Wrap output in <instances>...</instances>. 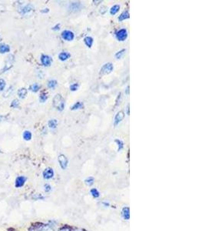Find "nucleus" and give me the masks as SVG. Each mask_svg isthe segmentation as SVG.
Wrapping results in <instances>:
<instances>
[{"instance_id":"nucleus-22","label":"nucleus","mask_w":205,"mask_h":231,"mask_svg":"<svg viewBox=\"0 0 205 231\" xmlns=\"http://www.w3.org/2000/svg\"><path fill=\"white\" fill-rule=\"evenodd\" d=\"M58 85V82L55 80H49L48 82V87L49 89H55Z\"/></svg>"},{"instance_id":"nucleus-8","label":"nucleus","mask_w":205,"mask_h":231,"mask_svg":"<svg viewBox=\"0 0 205 231\" xmlns=\"http://www.w3.org/2000/svg\"><path fill=\"white\" fill-rule=\"evenodd\" d=\"M34 11V6L32 4H28L26 6H25L21 9V14L22 15H28L32 13V12Z\"/></svg>"},{"instance_id":"nucleus-7","label":"nucleus","mask_w":205,"mask_h":231,"mask_svg":"<svg viewBox=\"0 0 205 231\" xmlns=\"http://www.w3.org/2000/svg\"><path fill=\"white\" fill-rule=\"evenodd\" d=\"M41 63L44 66H49L52 63V59L49 56L47 55H42L41 56Z\"/></svg>"},{"instance_id":"nucleus-35","label":"nucleus","mask_w":205,"mask_h":231,"mask_svg":"<svg viewBox=\"0 0 205 231\" xmlns=\"http://www.w3.org/2000/svg\"><path fill=\"white\" fill-rule=\"evenodd\" d=\"M127 114L129 115V104L127 105Z\"/></svg>"},{"instance_id":"nucleus-36","label":"nucleus","mask_w":205,"mask_h":231,"mask_svg":"<svg viewBox=\"0 0 205 231\" xmlns=\"http://www.w3.org/2000/svg\"><path fill=\"white\" fill-rule=\"evenodd\" d=\"M3 119H4V116H0V122L3 121Z\"/></svg>"},{"instance_id":"nucleus-5","label":"nucleus","mask_w":205,"mask_h":231,"mask_svg":"<svg viewBox=\"0 0 205 231\" xmlns=\"http://www.w3.org/2000/svg\"><path fill=\"white\" fill-rule=\"evenodd\" d=\"M58 160H59V163L60 166L62 167V169L65 170L68 166V158L65 155H63V154H61V155L59 156Z\"/></svg>"},{"instance_id":"nucleus-4","label":"nucleus","mask_w":205,"mask_h":231,"mask_svg":"<svg viewBox=\"0 0 205 231\" xmlns=\"http://www.w3.org/2000/svg\"><path fill=\"white\" fill-rule=\"evenodd\" d=\"M62 38L65 40V41H68V42H71L72 40H74V33L72 32V31H70V30H64L62 34Z\"/></svg>"},{"instance_id":"nucleus-12","label":"nucleus","mask_w":205,"mask_h":231,"mask_svg":"<svg viewBox=\"0 0 205 231\" xmlns=\"http://www.w3.org/2000/svg\"><path fill=\"white\" fill-rule=\"evenodd\" d=\"M70 57H71L70 53L65 52H65H62V53H60L59 54V60H61V61H62V62L68 60Z\"/></svg>"},{"instance_id":"nucleus-20","label":"nucleus","mask_w":205,"mask_h":231,"mask_svg":"<svg viewBox=\"0 0 205 231\" xmlns=\"http://www.w3.org/2000/svg\"><path fill=\"white\" fill-rule=\"evenodd\" d=\"M18 95L19 96V98L21 99H24L25 97V96L27 95V89L25 88H22L18 91Z\"/></svg>"},{"instance_id":"nucleus-17","label":"nucleus","mask_w":205,"mask_h":231,"mask_svg":"<svg viewBox=\"0 0 205 231\" xmlns=\"http://www.w3.org/2000/svg\"><path fill=\"white\" fill-rule=\"evenodd\" d=\"M48 125L51 129H55L58 126V121L55 119H52L48 122Z\"/></svg>"},{"instance_id":"nucleus-1","label":"nucleus","mask_w":205,"mask_h":231,"mask_svg":"<svg viewBox=\"0 0 205 231\" xmlns=\"http://www.w3.org/2000/svg\"><path fill=\"white\" fill-rule=\"evenodd\" d=\"M53 106L59 111H63L65 107V102L61 94H56L53 98Z\"/></svg>"},{"instance_id":"nucleus-15","label":"nucleus","mask_w":205,"mask_h":231,"mask_svg":"<svg viewBox=\"0 0 205 231\" xmlns=\"http://www.w3.org/2000/svg\"><path fill=\"white\" fill-rule=\"evenodd\" d=\"M84 42L87 47L91 48V46L94 43V39L91 36H86L84 38Z\"/></svg>"},{"instance_id":"nucleus-21","label":"nucleus","mask_w":205,"mask_h":231,"mask_svg":"<svg viewBox=\"0 0 205 231\" xmlns=\"http://www.w3.org/2000/svg\"><path fill=\"white\" fill-rule=\"evenodd\" d=\"M9 50H10V48L8 45L3 44V45H0V53H8V52H9Z\"/></svg>"},{"instance_id":"nucleus-29","label":"nucleus","mask_w":205,"mask_h":231,"mask_svg":"<svg viewBox=\"0 0 205 231\" xmlns=\"http://www.w3.org/2000/svg\"><path fill=\"white\" fill-rule=\"evenodd\" d=\"M48 99V96L46 93H42L39 96V100L41 102H45Z\"/></svg>"},{"instance_id":"nucleus-27","label":"nucleus","mask_w":205,"mask_h":231,"mask_svg":"<svg viewBox=\"0 0 205 231\" xmlns=\"http://www.w3.org/2000/svg\"><path fill=\"white\" fill-rule=\"evenodd\" d=\"M94 182H95V179H94V178L93 177H91V176H90V177H88V178H87L85 180V183L88 185V186H91V185H92L93 183H94Z\"/></svg>"},{"instance_id":"nucleus-18","label":"nucleus","mask_w":205,"mask_h":231,"mask_svg":"<svg viewBox=\"0 0 205 231\" xmlns=\"http://www.w3.org/2000/svg\"><path fill=\"white\" fill-rule=\"evenodd\" d=\"M129 208L128 207H124L123 208L122 210V216L124 220H129L130 218V213H129Z\"/></svg>"},{"instance_id":"nucleus-9","label":"nucleus","mask_w":205,"mask_h":231,"mask_svg":"<svg viewBox=\"0 0 205 231\" xmlns=\"http://www.w3.org/2000/svg\"><path fill=\"white\" fill-rule=\"evenodd\" d=\"M82 7H83V6L79 2L71 3L69 5V9L73 12H79L82 9Z\"/></svg>"},{"instance_id":"nucleus-30","label":"nucleus","mask_w":205,"mask_h":231,"mask_svg":"<svg viewBox=\"0 0 205 231\" xmlns=\"http://www.w3.org/2000/svg\"><path fill=\"white\" fill-rule=\"evenodd\" d=\"M5 86H6V82L3 79H0V91H3Z\"/></svg>"},{"instance_id":"nucleus-25","label":"nucleus","mask_w":205,"mask_h":231,"mask_svg":"<svg viewBox=\"0 0 205 231\" xmlns=\"http://www.w3.org/2000/svg\"><path fill=\"white\" fill-rule=\"evenodd\" d=\"M79 83H72V84L70 86V87H69V89H70V90H71V92H75V91H77V90L79 89Z\"/></svg>"},{"instance_id":"nucleus-3","label":"nucleus","mask_w":205,"mask_h":231,"mask_svg":"<svg viewBox=\"0 0 205 231\" xmlns=\"http://www.w3.org/2000/svg\"><path fill=\"white\" fill-rule=\"evenodd\" d=\"M116 39L120 42H124L127 38V31L126 29H121L118 30L115 33Z\"/></svg>"},{"instance_id":"nucleus-24","label":"nucleus","mask_w":205,"mask_h":231,"mask_svg":"<svg viewBox=\"0 0 205 231\" xmlns=\"http://www.w3.org/2000/svg\"><path fill=\"white\" fill-rule=\"evenodd\" d=\"M23 138L25 140H30L32 139V133L26 130L23 133Z\"/></svg>"},{"instance_id":"nucleus-34","label":"nucleus","mask_w":205,"mask_h":231,"mask_svg":"<svg viewBox=\"0 0 205 231\" xmlns=\"http://www.w3.org/2000/svg\"><path fill=\"white\" fill-rule=\"evenodd\" d=\"M49 12V9H44L43 10H41V12L42 13H47V12Z\"/></svg>"},{"instance_id":"nucleus-2","label":"nucleus","mask_w":205,"mask_h":231,"mask_svg":"<svg viewBox=\"0 0 205 231\" xmlns=\"http://www.w3.org/2000/svg\"><path fill=\"white\" fill-rule=\"evenodd\" d=\"M114 69V66L111 63H105L103 66H101L100 72H99V75L101 76L105 75H108L110 74Z\"/></svg>"},{"instance_id":"nucleus-16","label":"nucleus","mask_w":205,"mask_h":231,"mask_svg":"<svg viewBox=\"0 0 205 231\" xmlns=\"http://www.w3.org/2000/svg\"><path fill=\"white\" fill-rule=\"evenodd\" d=\"M120 9H121L120 5H118V4L114 5V6H111V8L110 9L109 12H110V14H111V16H115V14H117V13L119 12Z\"/></svg>"},{"instance_id":"nucleus-19","label":"nucleus","mask_w":205,"mask_h":231,"mask_svg":"<svg viewBox=\"0 0 205 231\" xmlns=\"http://www.w3.org/2000/svg\"><path fill=\"white\" fill-rule=\"evenodd\" d=\"M125 52H126V49H121V50L118 51V52H117V53H115V58H116L117 59H121V58L124 56V55L125 54Z\"/></svg>"},{"instance_id":"nucleus-31","label":"nucleus","mask_w":205,"mask_h":231,"mask_svg":"<svg viewBox=\"0 0 205 231\" xmlns=\"http://www.w3.org/2000/svg\"><path fill=\"white\" fill-rule=\"evenodd\" d=\"M11 106H12V107H13V108H18V106H19V102H18V100H17V99H15L12 102V104H11Z\"/></svg>"},{"instance_id":"nucleus-11","label":"nucleus","mask_w":205,"mask_h":231,"mask_svg":"<svg viewBox=\"0 0 205 231\" xmlns=\"http://www.w3.org/2000/svg\"><path fill=\"white\" fill-rule=\"evenodd\" d=\"M25 180H26V178H25V176H18V177H17L16 180H15V187H18V188L22 187L25 184Z\"/></svg>"},{"instance_id":"nucleus-6","label":"nucleus","mask_w":205,"mask_h":231,"mask_svg":"<svg viewBox=\"0 0 205 231\" xmlns=\"http://www.w3.org/2000/svg\"><path fill=\"white\" fill-rule=\"evenodd\" d=\"M124 118V113L123 111H118L115 116V119H114V126H117Z\"/></svg>"},{"instance_id":"nucleus-26","label":"nucleus","mask_w":205,"mask_h":231,"mask_svg":"<svg viewBox=\"0 0 205 231\" xmlns=\"http://www.w3.org/2000/svg\"><path fill=\"white\" fill-rule=\"evenodd\" d=\"M40 89V86L37 83H34L32 86H30V89L33 92V93H37Z\"/></svg>"},{"instance_id":"nucleus-33","label":"nucleus","mask_w":205,"mask_h":231,"mask_svg":"<svg viewBox=\"0 0 205 231\" xmlns=\"http://www.w3.org/2000/svg\"><path fill=\"white\" fill-rule=\"evenodd\" d=\"M45 190L46 191V192H48V191H50L51 190V187L49 186V185H45Z\"/></svg>"},{"instance_id":"nucleus-13","label":"nucleus","mask_w":205,"mask_h":231,"mask_svg":"<svg viewBox=\"0 0 205 231\" xmlns=\"http://www.w3.org/2000/svg\"><path fill=\"white\" fill-rule=\"evenodd\" d=\"M83 108H84V103L82 101H78L72 105V106L71 107V110L74 111V110H81Z\"/></svg>"},{"instance_id":"nucleus-14","label":"nucleus","mask_w":205,"mask_h":231,"mask_svg":"<svg viewBox=\"0 0 205 231\" xmlns=\"http://www.w3.org/2000/svg\"><path fill=\"white\" fill-rule=\"evenodd\" d=\"M130 18V14H129V12L128 10H124L123 12H121V14L118 16V19L119 22H122L124 20H126V19H128Z\"/></svg>"},{"instance_id":"nucleus-28","label":"nucleus","mask_w":205,"mask_h":231,"mask_svg":"<svg viewBox=\"0 0 205 231\" xmlns=\"http://www.w3.org/2000/svg\"><path fill=\"white\" fill-rule=\"evenodd\" d=\"M91 195H92V196H94L95 198L98 197V196H100L99 192H98V190H97V189H95V188H94V189H91Z\"/></svg>"},{"instance_id":"nucleus-10","label":"nucleus","mask_w":205,"mask_h":231,"mask_svg":"<svg viewBox=\"0 0 205 231\" xmlns=\"http://www.w3.org/2000/svg\"><path fill=\"white\" fill-rule=\"evenodd\" d=\"M54 176V171L52 168H47L43 172V177L46 179H52Z\"/></svg>"},{"instance_id":"nucleus-32","label":"nucleus","mask_w":205,"mask_h":231,"mask_svg":"<svg viewBox=\"0 0 205 231\" xmlns=\"http://www.w3.org/2000/svg\"><path fill=\"white\" fill-rule=\"evenodd\" d=\"M53 30H55V31H57V30H59L60 29V24H57L55 26H54L53 27V29H52Z\"/></svg>"},{"instance_id":"nucleus-23","label":"nucleus","mask_w":205,"mask_h":231,"mask_svg":"<svg viewBox=\"0 0 205 231\" xmlns=\"http://www.w3.org/2000/svg\"><path fill=\"white\" fill-rule=\"evenodd\" d=\"M115 142L117 143V145H118V151L119 152V151H121V149H123V148H124V143H123V141L121 140H119V139H116L115 140Z\"/></svg>"}]
</instances>
